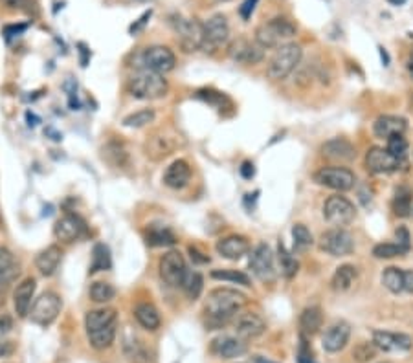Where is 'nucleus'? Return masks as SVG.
I'll return each instance as SVG.
<instances>
[{
  "label": "nucleus",
  "instance_id": "obj_57",
  "mask_svg": "<svg viewBox=\"0 0 413 363\" xmlns=\"http://www.w3.org/2000/svg\"><path fill=\"white\" fill-rule=\"evenodd\" d=\"M26 30V24H19V26H8L4 30L6 37H11V35H19V33H22V31Z\"/></svg>",
  "mask_w": 413,
  "mask_h": 363
},
{
  "label": "nucleus",
  "instance_id": "obj_25",
  "mask_svg": "<svg viewBox=\"0 0 413 363\" xmlns=\"http://www.w3.org/2000/svg\"><path fill=\"white\" fill-rule=\"evenodd\" d=\"M322 154L333 161H351L357 156V149L345 138H333L322 145Z\"/></svg>",
  "mask_w": 413,
  "mask_h": 363
},
{
  "label": "nucleus",
  "instance_id": "obj_36",
  "mask_svg": "<svg viewBox=\"0 0 413 363\" xmlns=\"http://www.w3.org/2000/svg\"><path fill=\"white\" fill-rule=\"evenodd\" d=\"M88 296L96 305H105V302H111L112 299L116 298V288L112 287L111 282L96 281L91 284Z\"/></svg>",
  "mask_w": 413,
  "mask_h": 363
},
{
  "label": "nucleus",
  "instance_id": "obj_52",
  "mask_svg": "<svg viewBox=\"0 0 413 363\" xmlns=\"http://www.w3.org/2000/svg\"><path fill=\"white\" fill-rule=\"evenodd\" d=\"M151 15H153V11L151 10L146 11V13H143V15H141L140 19H138V22H134V24H132L131 28H129V31H131V33H138V31H140L141 28H143V26L147 24V20L151 19Z\"/></svg>",
  "mask_w": 413,
  "mask_h": 363
},
{
  "label": "nucleus",
  "instance_id": "obj_33",
  "mask_svg": "<svg viewBox=\"0 0 413 363\" xmlns=\"http://www.w3.org/2000/svg\"><path fill=\"white\" fill-rule=\"evenodd\" d=\"M146 242L153 248L173 246L177 242L175 233L166 226H149L146 229Z\"/></svg>",
  "mask_w": 413,
  "mask_h": 363
},
{
  "label": "nucleus",
  "instance_id": "obj_26",
  "mask_svg": "<svg viewBox=\"0 0 413 363\" xmlns=\"http://www.w3.org/2000/svg\"><path fill=\"white\" fill-rule=\"evenodd\" d=\"M164 186L169 189H184L192 180V167L186 160H175L164 172Z\"/></svg>",
  "mask_w": 413,
  "mask_h": 363
},
{
  "label": "nucleus",
  "instance_id": "obj_2",
  "mask_svg": "<svg viewBox=\"0 0 413 363\" xmlns=\"http://www.w3.org/2000/svg\"><path fill=\"white\" fill-rule=\"evenodd\" d=\"M85 328L88 341L96 350H105L114 343L118 330V314L114 308H96L86 312Z\"/></svg>",
  "mask_w": 413,
  "mask_h": 363
},
{
  "label": "nucleus",
  "instance_id": "obj_48",
  "mask_svg": "<svg viewBox=\"0 0 413 363\" xmlns=\"http://www.w3.org/2000/svg\"><path fill=\"white\" fill-rule=\"evenodd\" d=\"M197 96L201 97V99L208 101V103H210V105L219 106V108H222V105H224V103H228V105H230V101H228V97L224 96V94H221V92L201 90V92H198V94H197Z\"/></svg>",
  "mask_w": 413,
  "mask_h": 363
},
{
  "label": "nucleus",
  "instance_id": "obj_12",
  "mask_svg": "<svg viewBox=\"0 0 413 363\" xmlns=\"http://www.w3.org/2000/svg\"><path fill=\"white\" fill-rule=\"evenodd\" d=\"M158 270H160L162 281L166 284H169V287H182V282H184V277L187 273L184 255L177 252V250L167 252L166 255H162L160 262H158Z\"/></svg>",
  "mask_w": 413,
  "mask_h": 363
},
{
  "label": "nucleus",
  "instance_id": "obj_3",
  "mask_svg": "<svg viewBox=\"0 0 413 363\" xmlns=\"http://www.w3.org/2000/svg\"><path fill=\"white\" fill-rule=\"evenodd\" d=\"M127 90L137 99L155 101L166 96L169 85H167V79L162 74L141 70L140 74L132 76L127 81Z\"/></svg>",
  "mask_w": 413,
  "mask_h": 363
},
{
  "label": "nucleus",
  "instance_id": "obj_13",
  "mask_svg": "<svg viewBox=\"0 0 413 363\" xmlns=\"http://www.w3.org/2000/svg\"><path fill=\"white\" fill-rule=\"evenodd\" d=\"M230 39V26L224 15H213L204 24V42H202V50L204 51H217L221 46H224Z\"/></svg>",
  "mask_w": 413,
  "mask_h": 363
},
{
  "label": "nucleus",
  "instance_id": "obj_58",
  "mask_svg": "<svg viewBox=\"0 0 413 363\" xmlns=\"http://www.w3.org/2000/svg\"><path fill=\"white\" fill-rule=\"evenodd\" d=\"M11 327V321L8 318H0V330L2 332H6V330H10Z\"/></svg>",
  "mask_w": 413,
  "mask_h": 363
},
{
  "label": "nucleus",
  "instance_id": "obj_41",
  "mask_svg": "<svg viewBox=\"0 0 413 363\" xmlns=\"http://www.w3.org/2000/svg\"><path fill=\"white\" fill-rule=\"evenodd\" d=\"M155 120V111L153 108H141L138 112H132L127 118H123V125L129 129H141V127L149 125Z\"/></svg>",
  "mask_w": 413,
  "mask_h": 363
},
{
  "label": "nucleus",
  "instance_id": "obj_35",
  "mask_svg": "<svg viewBox=\"0 0 413 363\" xmlns=\"http://www.w3.org/2000/svg\"><path fill=\"white\" fill-rule=\"evenodd\" d=\"M125 354L132 363H153L151 353L147 350L146 345L137 336L125 339Z\"/></svg>",
  "mask_w": 413,
  "mask_h": 363
},
{
  "label": "nucleus",
  "instance_id": "obj_50",
  "mask_svg": "<svg viewBox=\"0 0 413 363\" xmlns=\"http://www.w3.org/2000/svg\"><path fill=\"white\" fill-rule=\"evenodd\" d=\"M257 2H259V0H242L241 8H239V15H241L244 20L250 19L254 11H256Z\"/></svg>",
  "mask_w": 413,
  "mask_h": 363
},
{
  "label": "nucleus",
  "instance_id": "obj_53",
  "mask_svg": "<svg viewBox=\"0 0 413 363\" xmlns=\"http://www.w3.org/2000/svg\"><path fill=\"white\" fill-rule=\"evenodd\" d=\"M189 253H192L193 261L198 262V264H206V262H210V257H208V255H204V253L198 252L197 248L189 246Z\"/></svg>",
  "mask_w": 413,
  "mask_h": 363
},
{
  "label": "nucleus",
  "instance_id": "obj_28",
  "mask_svg": "<svg viewBox=\"0 0 413 363\" xmlns=\"http://www.w3.org/2000/svg\"><path fill=\"white\" fill-rule=\"evenodd\" d=\"M408 129V123L404 118L398 116H380L373 125V132L377 138H386L389 140L391 136L404 134Z\"/></svg>",
  "mask_w": 413,
  "mask_h": 363
},
{
  "label": "nucleus",
  "instance_id": "obj_45",
  "mask_svg": "<svg viewBox=\"0 0 413 363\" xmlns=\"http://www.w3.org/2000/svg\"><path fill=\"white\" fill-rule=\"evenodd\" d=\"M293 239H294V248L297 252H305L307 248L313 246V233L309 232L307 226L303 224H296L293 227Z\"/></svg>",
  "mask_w": 413,
  "mask_h": 363
},
{
  "label": "nucleus",
  "instance_id": "obj_16",
  "mask_svg": "<svg viewBox=\"0 0 413 363\" xmlns=\"http://www.w3.org/2000/svg\"><path fill=\"white\" fill-rule=\"evenodd\" d=\"M86 233V224L85 220L74 213H66L59 220L56 222L54 226V235H56L57 241L65 242V244H70V242H76L77 239H81Z\"/></svg>",
  "mask_w": 413,
  "mask_h": 363
},
{
  "label": "nucleus",
  "instance_id": "obj_20",
  "mask_svg": "<svg viewBox=\"0 0 413 363\" xmlns=\"http://www.w3.org/2000/svg\"><path fill=\"white\" fill-rule=\"evenodd\" d=\"M37 281L33 277H26L17 284L15 292H13V307L19 318L30 316L31 305H33V296H36Z\"/></svg>",
  "mask_w": 413,
  "mask_h": 363
},
{
  "label": "nucleus",
  "instance_id": "obj_51",
  "mask_svg": "<svg viewBox=\"0 0 413 363\" xmlns=\"http://www.w3.org/2000/svg\"><path fill=\"white\" fill-rule=\"evenodd\" d=\"M395 237H397V242L400 244V246L406 250V252H410V246H412V242H410V233L406 227H398L397 232H395Z\"/></svg>",
  "mask_w": 413,
  "mask_h": 363
},
{
  "label": "nucleus",
  "instance_id": "obj_39",
  "mask_svg": "<svg viewBox=\"0 0 413 363\" xmlns=\"http://www.w3.org/2000/svg\"><path fill=\"white\" fill-rule=\"evenodd\" d=\"M382 284L391 293L404 292V270L397 266H389L382 273Z\"/></svg>",
  "mask_w": 413,
  "mask_h": 363
},
{
  "label": "nucleus",
  "instance_id": "obj_10",
  "mask_svg": "<svg viewBox=\"0 0 413 363\" xmlns=\"http://www.w3.org/2000/svg\"><path fill=\"white\" fill-rule=\"evenodd\" d=\"M318 246L333 257H343L354 250V237L343 227H333L320 237Z\"/></svg>",
  "mask_w": 413,
  "mask_h": 363
},
{
  "label": "nucleus",
  "instance_id": "obj_19",
  "mask_svg": "<svg viewBox=\"0 0 413 363\" xmlns=\"http://www.w3.org/2000/svg\"><path fill=\"white\" fill-rule=\"evenodd\" d=\"M178 147V138L175 134H164V132H158L155 136H151L146 143V154L147 158L158 161L164 160L171 154L173 151H177Z\"/></svg>",
  "mask_w": 413,
  "mask_h": 363
},
{
  "label": "nucleus",
  "instance_id": "obj_60",
  "mask_svg": "<svg viewBox=\"0 0 413 363\" xmlns=\"http://www.w3.org/2000/svg\"><path fill=\"white\" fill-rule=\"evenodd\" d=\"M256 363H274V362H268V360L261 358V356H257V358H256Z\"/></svg>",
  "mask_w": 413,
  "mask_h": 363
},
{
  "label": "nucleus",
  "instance_id": "obj_23",
  "mask_svg": "<svg viewBox=\"0 0 413 363\" xmlns=\"http://www.w3.org/2000/svg\"><path fill=\"white\" fill-rule=\"evenodd\" d=\"M267 330V323L261 316L254 312H244L237 316L235 319V332L241 339H254L259 338Z\"/></svg>",
  "mask_w": 413,
  "mask_h": 363
},
{
  "label": "nucleus",
  "instance_id": "obj_55",
  "mask_svg": "<svg viewBox=\"0 0 413 363\" xmlns=\"http://www.w3.org/2000/svg\"><path fill=\"white\" fill-rule=\"evenodd\" d=\"M404 292L413 293V270H404Z\"/></svg>",
  "mask_w": 413,
  "mask_h": 363
},
{
  "label": "nucleus",
  "instance_id": "obj_47",
  "mask_svg": "<svg viewBox=\"0 0 413 363\" xmlns=\"http://www.w3.org/2000/svg\"><path fill=\"white\" fill-rule=\"evenodd\" d=\"M375 354H377V345L375 343H368L362 341L358 343V347L353 350V358L357 362H368V360H373Z\"/></svg>",
  "mask_w": 413,
  "mask_h": 363
},
{
  "label": "nucleus",
  "instance_id": "obj_29",
  "mask_svg": "<svg viewBox=\"0 0 413 363\" xmlns=\"http://www.w3.org/2000/svg\"><path fill=\"white\" fill-rule=\"evenodd\" d=\"M134 318L137 321L140 323L141 327L146 328V330H157L160 327V314H158L157 307L151 305V302H138L137 307H134Z\"/></svg>",
  "mask_w": 413,
  "mask_h": 363
},
{
  "label": "nucleus",
  "instance_id": "obj_15",
  "mask_svg": "<svg viewBox=\"0 0 413 363\" xmlns=\"http://www.w3.org/2000/svg\"><path fill=\"white\" fill-rule=\"evenodd\" d=\"M228 56L232 57L235 63L241 65H257L265 59V48L259 46L256 40H248L244 37L233 40L228 48Z\"/></svg>",
  "mask_w": 413,
  "mask_h": 363
},
{
  "label": "nucleus",
  "instance_id": "obj_5",
  "mask_svg": "<svg viewBox=\"0 0 413 363\" xmlns=\"http://www.w3.org/2000/svg\"><path fill=\"white\" fill-rule=\"evenodd\" d=\"M302 54V46L296 45V42H287V45L279 46L270 63H268L267 76L274 81H281L290 76L294 68L299 65Z\"/></svg>",
  "mask_w": 413,
  "mask_h": 363
},
{
  "label": "nucleus",
  "instance_id": "obj_59",
  "mask_svg": "<svg viewBox=\"0 0 413 363\" xmlns=\"http://www.w3.org/2000/svg\"><path fill=\"white\" fill-rule=\"evenodd\" d=\"M406 68H408V74L410 77L413 79V50L410 51V56H408V63H406Z\"/></svg>",
  "mask_w": 413,
  "mask_h": 363
},
{
  "label": "nucleus",
  "instance_id": "obj_49",
  "mask_svg": "<svg viewBox=\"0 0 413 363\" xmlns=\"http://www.w3.org/2000/svg\"><path fill=\"white\" fill-rule=\"evenodd\" d=\"M297 362L299 363H316L314 362L313 350L309 348V345L305 339H302V343H299V350H297Z\"/></svg>",
  "mask_w": 413,
  "mask_h": 363
},
{
  "label": "nucleus",
  "instance_id": "obj_31",
  "mask_svg": "<svg viewBox=\"0 0 413 363\" xmlns=\"http://www.w3.org/2000/svg\"><path fill=\"white\" fill-rule=\"evenodd\" d=\"M393 213L397 217L406 218L413 211V191L408 186H400L395 189L393 202H391Z\"/></svg>",
  "mask_w": 413,
  "mask_h": 363
},
{
  "label": "nucleus",
  "instance_id": "obj_30",
  "mask_svg": "<svg viewBox=\"0 0 413 363\" xmlns=\"http://www.w3.org/2000/svg\"><path fill=\"white\" fill-rule=\"evenodd\" d=\"M323 325V314L320 307H309L305 308L299 316V328L305 336H314L320 332Z\"/></svg>",
  "mask_w": 413,
  "mask_h": 363
},
{
  "label": "nucleus",
  "instance_id": "obj_18",
  "mask_svg": "<svg viewBox=\"0 0 413 363\" xmlns=\"http://www.w3.org/2000/svg\"><path fill=\"white\" fill-rule=\"evenodd\" d=\"M373 343L378 350L384 353H408L413 347V339L408 334L388 332V330H375Z\"/></svg>",
  "mask_w": 413,
  "mask_h": 363
},
{
  "label": "nucleus",
  "instance_id": "obj_6",
  "mask_svg": "<svg viewBox=\"0 0 413 363\" xmlns=\"http://www.w3.org/2000/svg\"><path fill=\"white\" fill-rule=\"evenodd\" d=\"M171 26L175 33H177L178 45L182 51L193 54L202 48L204 42V24L197 19H186L182 15L171 17Z\"/></svg>",
  "mask_w": 413,
  "mask_h": 363
},
{
  "label": "nucleus",
  "instance_id": "obj_21",
  "mask_svg": "<svg viewBox=\"0 0 413 363\" xmlns=\"http://www.w3.org/2000/svg\"><path fill=\"white\" fill-rule=\"evenodd\" d=\"M351 338V327L349 323L338 321L325 330L322 338V347L327 353H340Z\"/></svg>",
  "mask_w": 413,
  "mask_h": 363
},
{
  "label": "nucleus",
  "instance_id": "obj_44",
  "mask_svg": "<svg viewBox=\"0 0 413 363\" xmlns=\"http://www.w3.org/2000/svg\"><path fill=\"white\" fill-rule=\"evenodd\" d=\"M406 253L408 252L398 242H382V244H377L373 248V255L377 259H393L406 255Z\"/></svg>",
  "mask_w": 413,
  "mask_h": 363
},
{
  "label": "nucleus",
  "instance_id": "obj_24",
  "mask_svg": "<svg viewBox=\"0 0 413 363\" xmlns=\"http://www.w3.org/2000/svg\"><path fill=\"white\" fill-rule=\"evenodd\" d=\"M217 252L228 261H239L247 253H250V242L241 235H228L217 242Z\"/></svg>",
  "mask_w": 413,
  "mask_h": 363
},
{
  "label": "nucleus",
  "instance_id": "obj_14",
  "mask_svg": "<svg viewBox=\"0 0 413 363\" xmlns=\"http://www.w3.org/2000/svg\"><path fill=\"white\" fill-rule=\"evenodd\" d=\"M248 266L259 281L272 282L276 279V266H274V253L267 244H259L250 253Z\"/></svg>",
  "mask_w": 413,
  "mask_h": 363
},
{
  "label": "nucleus",
  "instance_id": "obj_42",
  "mask_svg": "<svg viewBox=\"0 0 413 363\" xmlns=\"http://www.w3.org/2000/svg\"><path fill=\"white\" fill-rule=\"evenodd\" d=\"M212 279H215V281L235 282V284H242V287H250L252 284L247 273L237 272V270H213Z\"/></svg>",
  "mask_w": 413,
  "mask_h": 363
},
{
  "label": "nucleus",
  "instance_id": "obj_54",
  "mask_svg": "<svg viewBox=\"0 0 413 363\" xmlns=\"http://www.w3.org/2000/svg\"><path fill=\"white\" fill-rule=\"evenodd\" d=\"M13 350H15L13 343L6 341V339H0V358H6V356H10Z\"/></svg>",
  "mask_w": 413,
  "mask_h": 363
},
{
  "label": "nucleus",
  "instance_id": "obj_11",
  "mask_svg": "<svg viewBox=\"0 0 413 363\" xmlns=\"http://www.w3.org/2000/svg\"><path fill=\"white\" fill-rule=\"evenodd\" d=\"M354 206L342 195H333L329 197L323 204V217L329 224H333L336 227L349 226L354 220Z\"/></svg>",
  "mask_w": 413,
  "mask_h": 363
},
{
  "label": "nucleus",
  "instance_id": "obj_1",
  "mask_svg": "<svg viewBox=\"0 0 413 363\" xmlns=\"http://www.w3.org/2000/svg\"><path fill=\"white\" fill-rule=\"evenodd\" d=\"M244 305H247V296L235 288H215L208 293L206 305H204L206 327H224L230 319H233L241 312Z\"/></svg>",
  "mask_w": 413,
  "mask_h": 363
},
{
  "label": "nucleus",
  "instance_id": "obj_17",
  "mask_svg": "<svg viewBox=\"0 0 413 363\" xmlns=\"http://www.w3.org/2000/svg\"><path fill=\"white\" fill-rule=\"evenodd\" d=\"M403 161L397 160L388 152V149H380V147H371L366 154V167L369 172L373 175H388L395 172L400 167Z\"/></svg>",
  "mask_w": 413,
  "mask_h": 363
},
{
  "label": "nucleus",
  "instance_id": "obj_4",
  "mask_svg": "<svg viewBox=\"0 0 413 363\" xmlns=\"http://www.w3.org/2000/svg\"><path fill=\"white\" fill-rule=\"evenodd\" d=\"M296 24L293 20L285 19V17H276L270 19L268 22L261 24L256 30V42L267 48H279V46L287 45L288 40L296 35Z\"/></svg>",
  "mask_w": 413,
  "mask_h": 363
},
{
  "label": "nucleus",
  "instance_id": "obj_56",
  "mask_svg": "<svg viewBox=\"0 0 413 363\" xmlns=\"http://www.w3.org/2000/svg\"><path fill=\"white\" fill-rule=\"evenodd\" d=\"M241 175L242 178H247V180H250V178L256 175V169H254V163H250V161H244L241 167Z\"/></svg>",
  "mask_w": 413,
  "mask_h": 363
},
{
  "label": "nucleus",
  "instance_id": "obj_22",
  "mask_svg": "<svg viewBox=\"0 0 413 363\" xmlns=\"http://www.w3.org/2000/svg\"><path fill=\"white\" fill-rule=\"evenodd\" d=\"M213 356L222 360H232L239 358L242 354L247 353V343L242 341L239 336L233 338V336H219L212 341V347H210Z\"/></svg>",
  "mask_w": 413,
  "mask_h": 363
},
{
  "label": "nucleus",
  "instance_id": "obj_38",
  "mask_svg": "<svg viewBox=\"0 0 413 363\" xmlns=\"http://www.w3.org/2000/svg\"><path fill=\"white\" fill-rule=\"evenodd\" d=\"M112 261H111V252L105 244H96L94 250H92V262H91V273L98 272H105V270H111Z\"/></svg>",
  "mask_w": 413,
  "mask_h": 363
},
{
  "label": "nucleus",
  "instance_id": "obj_46",
  "mask_svg": "<svg viewBox=\"0 0 413 363\" xmlns=\"http://www.w3.org/2000/svg\"><path fill=\"white\" fill-rule=\"evenodd\" d=\"M388 152L391 156H395L397 160L404 161L406 154H408V141L404 138V134H397V136H391L388 140Z\"/></svg>",
  "mask_w": 413,
  "mask_h": 363
},
{
  "label": "nucleus",
  "instance_id": "obj_8",
  "mask_svg": "<svg viewBox=\"0 0 413 363\" xmlns=\"http://www.w3.org/2000/svg\"><path fill=\"white\" fill-rule=\"evenodd\" d=\"M314 182L318 186L329 187L333 191L345 193L349 189L354 187V178L353 171H349L348 167H340V166H331V167H322L320 171H316L314 175Z\"/></svg>",
  "mask_w": 413,
  "mask_h": 363
},
{
  "label": "nucleus",
  "instance_id": "obj_43",
  "mask_svg": "<svg viewBox=\"0 0 413 363\" xmlns=\"http://www.w3.org/2000/svg\"><path fill=\"white\" fill-rule=\"evenodd\" d=\"M103 156L111 161L112 166L116 167H123L127 163L125 147L121 145V143H116V141H111V143L103 149Z\"/></svg>",
  "mask_w": 413,
  "mask_h": 363
},
{
  "label": "nucleus",
  "instance_id": "obj_37",
  "mask_svg": "<svg viewBox=\"0 0 413 363\" xmlns=\"http://www.w3.org/2000/svg\"><path fill=\"white\" fill-rule=\"evenodd\" d=\"M277 261H279V270H281V273L285 277L293 279L294 275H296L299 264H297L296 259L293 257V253L288 252L283 242L277 244Z\"/></svg>",
  "mask_w": 413,
  "mask_h": 363
},
{
  "label": "nucleus",
  "instance_id": "obj_9",
  "mask_svg": "<svg viewBox=\"0 0 413 363\" xmlns=\"http://www.w3.org/2000/svg\"><path fill=\"white\" fill-rule=\"evenodd\" d=\"M61 307H63V302H61V298L56 292L40 293L39 298L33 301V305H31V321L39 325V327H48L57 319Z\"/></svg>",
  "mask_w": 413,
  "mask_h": 363
},
{
  "label": "nucleus",
  "instance_id": "obj_40",
  "mask_svg": "<svg viewBox=\"0 0 413 363\" xmlns=\"http://www.w3.org/2000/svg\"><path fill=\"white\" fill-rule=\"evenodd\" d=\"M182 288H184V292L192 301L201 298L202 288H204V279L198 272H187L186 277H184V282H182Z\"/></svg>",
  "mask_w": 413,
  "mask_h": 363
},
{
  "label": "nucleus",
  "instance_id": "obj_34",
  "mask_svg": "<svg viewBox=\"0 0 413 363\" xmlns=\"http://www.w3.org/2000/svg\"><path fill=\"white\" fill-rule=\"evenodd\" d=\"M19 273V264H17L13 253L8 248L0 246V282H11Z\"/></svg>",
  "mask_w": 413,
  "mask_h": 363
},
{
  "label": "nucleus",
  "instance_id": "obj_32",
  "mask_svg": "<svg viewBox=\"0 0 413 363\" xmlns=\"http://www.w3.org/2000/svg\"><path fill=\"white\" fill-rule=\"evenodd\" d=\"M358 272L353 264H342L336 268L333 279H331V287L334 292H345L349 288L353 287V282L357 281Z\"/></svg>",
  "mask_w": 413,
  "mask_h": 363
},
{
  "label": "nucleus",
  "instance_id": "obj_7",
  "mask_svg": "<svg viewBox=\"0 0 413 363\" xmlns=\"http://www.w3.org/2000/svg\"><path fill=\"white\" fill-rule=\"evenodd\" d=\"M140 63L141 70L155 72V74H167L171 72L177 65V57L167 46H149L146 50L140 51V56L137 57Z\"/></svg>",
  "mask_w": 413,
  "mask_h": 363
},
{
  "label": "nucleus",
  "instance_id": "obj_27",
  "mask_svg": "<svg viewBox=\"0 0 413 363\" xmlns=\"http://www.w3.org/2000/svg\"><path fill=\"white\" fill-rule=\"evenodd\" d=\"M61 259H63L61 248L56 246V244H52V246L45 248L42 252L37 253L36 268L39 270L40 275L50 277V275H54V273L57 272V268H59L61 264Z\"/></svg>",
  "mask_w": 413,
  "mask_h": 363
}]
</instances>
